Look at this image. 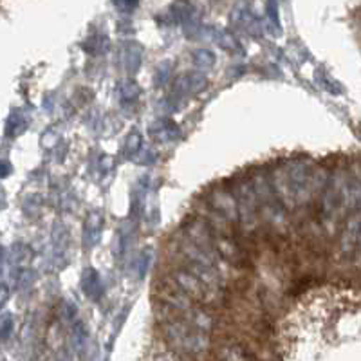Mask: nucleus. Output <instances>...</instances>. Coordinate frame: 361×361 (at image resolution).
Returning <instances> with one entry per match:
<instances>
[{"instance_id": "1", "label": "nucleus", "mask_w": 361, "mask_h": 361, "mask_svg": "<svg viewBox=\"0 0 361 361\" xmlns=\"http://www.w3.org/2000/svg\"><path fill=\"white\" fill-rule=\"evenodd\" d=\"M157 316H159L164 338L179 353L201 354L209 347L208 333L197 329L195 325L190 324V322L183 320L180 316L170 311L169 307L161 305V309L157 311Z\"/></svg>"}, {"instance_id": "2", "label": "nucleus", "mask_w": 361, "mask_h": 361, "mask_svg": "<svg viewBox=\"0 0 361 361\" xmlns=\"http://www.w3.org/2000/svg\"><path fill=\"white\" fill-rule=\"evenodd\" d=\"M251 180H253L257 199H259V209L262 221L269 224V228L276 235H286L289 230L288 214H286V208H283L282 202L276 197L271 177H267L266 173H257Z\"/></svg>"}, {"instance_id": "3", "label": "nucleus", "mask_w": 361, "mask_h": 361, "mask_svg": "<svg viewBox=\"0 0 361 361\" xmlns=\"http://www.w3.org/2000/svg\"><path fill=\"white\" fill-rule=\"evenodd\" d=\"M238 206V224L244 233L251 235L260 228V209L253 180L247 177H237L231 185Z\"/></svg>"}, {"instance_id": "4", "label": "nucleus", "mask_w": 361, "mask_h": 361, "mask_svg": "<svg viewBox=\"0 0 361 361\" xmlns=\"http://www.w3.org/2000/svg\"><path fill=\"white\" fill-rule=\"evenodd\" d=\"M172 279L193 302H199V304H219L226 296V291L209 288L208 283L202 282L201 279H197V276L190 273L188 269H185V267H177L172 273Z\"/></svg>"}, {"instance_id": "5", "label": "nucleus", "mask_w": 361, "mask_h": 361, "mask_svg": "<svg viewBox=\"0 0 361 361\" xmlns=\"http://www.w3.org/2000/svg\"><path fill=\"white\" fill-rule=\"evenodd\" d=\"M206 202H208L215 212H219L222 217H226L230 222H233V224H238L237 199H235L233 192H230L226 186H219L214 192H209Z\"/></svg>"}, {"instance_id": "6", "label": "nucleus", "mask_w": 361, "mask_h": 361, "mask_svg": "<svg viewBox=\"0 0 361 361\" xmlns=\"http://www.w3.org/2000/svg\"><path fill=\"white\" fill-rule=\"evenodd\" d=\"M219 361H251V356L244 347L237 343H226L217 350Z\"/></svg>"}, {"instance_id": "7", "label": "nucleus", "mask_w": 361, "mask_h": 361, "mask_svg": "<svg viewBox=\"0 0 361 361\" xmlns=\"http://www.w3.org/2000/svg\"><path fill=\"white\" fill-rule=\"evenodd\" d=\"M83 289H85L87 296H90V298H98L102 288H99V279L98 275H96V271H87L85 276H83Z\"/></svg>"}, {"instance_id": "8", "label": "nucleus", "mask_w": 361, "mask_h": 361, "mask_svg": "<svg viewBox=\"0 0 361 361\" xmlns=\"http://www.w3.org/2000/svg\"><path fill=\"white\" fill-rule=\"evenodd\" d=\"M9 329H11V320H9V316H4V322H2V336H4V340L9 336Z\"/></svg>"}]
</instances>
